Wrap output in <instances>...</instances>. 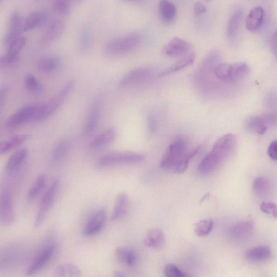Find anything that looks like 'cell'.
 I'll list each match as a JSON object with an SVG mask.
<instances>
[{"instance_id":"7a4b0ae2","label":"cell","mask_w":277,"mask_h":277,"mask_svg":"<svg viewBox=\"0 0 277 277\" xmlns=\"http://www.w3.org/2000/svg\"><path fill=\"white\" fill-rule=\"evenodd\" d=\"M187 152L186 141L181 138L175 140L167 148L161 160L160 167L175 173Z\"/></svg>"},{"instance_id":"603a6c76","label":"cell","mask_w":277,"mask_h":277,"mask_svg":"<svg viewBox=\"0 0 277 277\" xmlns=\"http://www.w3.org/2000/svg\"><path fill=\"white\" fill-rule=\"evenodd\" d=\"M47 18L48 16L46 13L43 11L32 12L26 17L23 25L22 31H28L42 26L47 22Z\"/></svg>"},{"instance_id":"681fc988","label":"cell","mask_w":277,"mask_h":277,"mask_svg":"<svg viewBox=\"0 0 277 277\" xmlns=\"http://www.w3.org/2000/svg\"><path fill=\"white\" fill-rule=\"evenodd\" d=\"M8 92L9 87L8 86L5 85L2 86L1 91H0V104L1 105L3 104L7 95H8Z\"/></svg>"},{"instance_id":"7bdbcfd3","label":"cell","mask_w":277,"mask_h":277,"mask_svg":"<svg viewBox=\"0 0 277 277\" xmlns=\"http://www.w3.org/2000/svg\"><path fill=\"white\" fill-rule=\"evenodd\" d=\"M261 211L277 218V205L271 202H264L260 205Z\"/></svg>"},{"instance_id":"d4e9b609","label":"cell","mask_w":277,"mask_h":277,"mask_svg":"<svg viewBox=\"0 0 277 277\" xmlns=\"http://www.w3.org/2000/svg\"><path fill=\"white\" fill-rule=\"evenodd\" d=\"M195 59V55L194 53L189 54V55L178 60L177 62L174 63L170 67H167L164 71H161L159 74V77H164L185 69L186 67L190 66L194 63Z\"/></svg>"},{"instance_id":"ee69618b","label":"cell","mask_w":277,"mask_h":277,"mask_svg":"<svg viewBox=\"0 0 277 277\" xmlns=\"http://www.w3.org/2000/svg\"><path fill=\"white\" fill-rule=\"evenodd\" d=\"M67 277H81L82 276V273H81L79 268L72 264V263H66L65 264Z\"/></svg>"},{"instance_id":"bcb514c9","label":"cell","mask_w":277,"mask_h":277,"mask_svg":"<svg viewBox=\"0 0 277 277\" xmlns=\"http://www.w3.org/2000/svg\"><path fill=\"white\" fill-rule=\"evenodd\" d=\"M268 153L270 158L274 161H277V141H274L270 144Z\"/></svg>"},{"instance_id":"f35d334b","label":"cell","mask_w":277,"mask_h":277,"mask_svg":"<svg viewBox=\"0 0 277 277\" xmlns=\"http://www.w3.org/2000/svg\"><path fill=\"white\" fill-rule=\"evenodd\" d=\"M92 31L90 27L85 26L81 31L79 37V48L80 51L86 52L91 45Z\"/></svg>"},{"instance_id":"d6986e66","label":"cell","mask_w":277,"mask_h":277,"mask_svg":"<svg viewBox=\"0 0 277 277\" xmlns=\"http://www.w3.org/2000/svg\"><path fill=\"white\" fill-rule=\"evenodd\" d=\"M116 138V130L113 127L107 128L92 139L90 142L89 147L92 149H98V148L111 144Z\"/></svg>"},{"instance_id":"d590c367","label":"cell","mask_w":277,"mask_h":277,"mask_svg":"<svg viewBox=\"0 0 277 277\" xmlns=\"http://www.w3.org/2000/svg\"><path fill=\"white\" fill-rule=\"evenodd\" d=\"M253 189L254 193L259 197L264 198L271 193V186L267 179L259 177L254 180Z\"/></svg>"},{"instance_id":"f1b7e54d","label":"cell","mask_w":277,"mask_h":277,"mask_svg":"<svg viewBox=\"0 0 277 277\" xmlns=\"http://www.w3.org/2000/svg\"><path fill=\"white\" fill-rule=\"evenodd\" d=\"M165 235L160 229H151L145 236L144 244L148 248H157L164 244Z\"/></svg>"},{"instance_id":"8d00e7d4","label":"cell","mask_w":277,"mask_h":277,"mask_svg":"<svg viewBox=\"0 0 277 277\" xmlns=\"http://www.w3.org/2000/svg\"><path fill=\"white\" fill-rule=\"evenodd\" d=\"M24 84L27 90L33 94L40 95L45 91L44 86L38 82L32 74L30 73L26 75L24 78Z\"/></svg>"},{"instance_id":"9a60e30c","label":"cell","mask_w":277,"mask_h":277,"mask_svg":"<svg viewBox=\"0 0 277 277\" xmlns=\"http://www.w3.org/2000/svg\"><path fill=\"white\" fill-rule=\"evenodd\" d=\"M56 246L51 245L47 247L44 250L35 261L32 263V265L27 270L26 275L28 276H31L35 275L39 272L40 270L47 264L52 258L54 254H55Z\"/></svg>"},{"instance_id":"4dcf8cb0","label":"cell","mask_w":277,"mask_h":277,"mask_svg":"<svg viewBox=\"0 0 277 277\" xmlns=\"http://www.w3.org/2000/svg\"><path fill=\"white\" fill-rule=\"evenodd\" d=\"M221 163V161L210 152L201 161L198 170L202 174H209L217 170Z\"/></svg>"},{"instance_id":"f5cc1de1","label":"cell","mask_w":277,"mask_h":277,"mask_svg":"<svg viewBox=\"0 0 277 277\" xmlns=\"http://www.w3.org/2000/svg\"><path fill=\"white\" fill-rule=\"evenodd\" d=\"M208 197H209V194L207 193L205 194L203 197H202L201 200V202H204V201H205L207 198H208Z\"/></svg>"},{"instance_id":"9c48e42d","label":"cell","mask_w":277,"mask_h":277,"mask_svg":"<svg viewBox=\"0 0 277 277\" xmlns=\"http://www.w3.org/2000/svg\"><path fill=\"white\" fill-rule=\"evenodd\" d=\"M153 76V72L151 69L139 67L125 74L120 80L119 86L123 89L138 87L149 82Z\"/></svg>"},{"instance_id":"7402d4cb","label":"cell","mask_w":277,"mask_h":277,"mask_svg":"<svg viewBox=\"0 0 277 277\" xmlns=\"http://www.w3.org/2000/svg\"><path fill=\"white\" fill-rule=\"evenodd\" d=\"M128 207V198L124 192L120 193L116 198L111 216L112 221L123 218L126 215Z\"/></svg>"},{"instance_id":"8992f818","label":"cell","mask_w":277,"mask_h":277,"mask_svg":"<svg viewBox=\"0 0 277 277\" xmlns=\"http://www.w3.org/2000/svg\"><path fill=\"white\" fill-rule=\"evenodd\" d=\"M74 81L69 80L52 99L46 103L39 105L38 121H42L50 117L64 103L74 86Z\"/></svg>"},{"instance_id":"7c38bea8","label":"cell","mask_w":277,"mask_h":277,"mask_svg":"<svg viewBox=\"0 0 277 277\" xmlns=\"http://www.w3.org/2000/svg\"><path fill=\"white\" fill-rule=\"evenodd\" d=\"M107 212L104 209H100L94 212L88 219L84 228L83 234L90 236L99 233L106 224Z\"/></svg>"},{"instance_id":"74e56055","label":"cell","mask_w":277,"mask_h":277,"mask_svg":"<svg viewBox=\"0 0 277 277\" xmlns=\"http://www.w3.org/2000/svg\"><path fill=\"white\" fill-rule=\"evenodd\" d=\"M214 224V221L212 219L200 220L194 226V233L199 237H205L212 232Z\"/></svg>"},{"instance_id":"ab89813d","label":"cell","mask_w":277,"mask_h":277,"mask_svg":"<svg viewBox=\"0 0 277 277\" xmlns=\"http://www.w3.org/2000/svg\"><path fill=\"white\" fill-rule=\"evenodd\" d=\"M199 150L200 147H198L194 150L187 152L183 160L182 161L181 163L175 173L177 174L184 173L187 170L190 161L197 154Z\"/></svg>"},{"instance_id":"5b68a950","label":"cell","mask_w":277,"mask_h":277,"mask_svg":"<svg viewBox=\"0 0 277 277\" xmlns=\"http://www.w3.org/2000/svg\"><path fill=\"white\" fill-rule=\"evenodd\" d=\"M140 42L141 37L138 34L131 33L110 40L106 46V50L111 55H124L136 50Z\"/></svg>"},{"instance_id":"f546056e","label":"cell","mask_w":277,"mask_h":277,"mask_svg":"<svg viewBox=\"0 0 277 277\" xmlns=\"http://www.w3.org/2000/svg\"><path fill=\"white\" fill-rule=\"evenodd\" d=\"M115 256L120 263L131 267L136 265L138 259L136 252L124 247L117 248L115 251Z\"/></svg>"},{"instance_id":"4316f807","label":"cell","mask_w":277,"mask_h":277,"mask_svg":"<svg viewBox=\"0 0 277 277\" xmlns=\"http://www.w3.org/2000/svg\"><path fill=\"white\" fill-rule=\"evenodd\" d=\"M272 255L271 249L268 246H262L248 250L245 256L246 259L252 262H263L269 259Z\"/></svg>"},{"instance_id":"277c9868","label":"cell","mask_w":277,"mask_h":277,"mask_svg":"<svg viewBox=\"0 0 277 277\" xmlns=\"http://www.w3.org/2000/svg\"><path fill=\"white\" fill-rule=\"evenodd\" d=\"M145 160L143 155L131 152H114L107 153L97 162L99 168L120 165H132L142 163Z\"/></svg>"},{"instance_id":"30bf717a","label":"cell","mask_w":277,"mask_h":277,"mask_svg":"<svg viewBox=\"0 0 277 277\" xmlns=\"http://www.w3.org/2000/svg\"><path fill=\"white\" fill-rule=\"evenodd\" d=\"M236 143H237V140L234 134H226L216 141L211 152L222 163L233 153L236 147Z\"/></svg>"},{"instance_id":"ac0fdd59","label":"cell","mask_w":277,"mask_h":277,"mask_svg":"<svg viewBox=\"0 0 277 277\" xmlns=\"http://www.w3.org/2000/svg\"><path fill=\"white\" fill-rule=\"evenodd\" d=\"M29 152L27 148H21L13 153L7 161L5 170L6 172L12 173L18 170L28 158Z\"/></svg>"},{"instance_id":"ba28073f","label":"cell","mask_w":277,"mask_h":277,"mask_svg":"<svg viewBox=\"0 0 277 277\" xmlns=\"http://www.w3.org/2000/svg\"><path fill=\"white\" fill-rule=\"evenodd\" d=\"M103 106L102 94L99 93L94 98L88 113L87 119L81 136L86 138L92 135L98 125Z\"/></svg>"},{"instance_id":"f6af8a7d","label":"cell","mask_w":277,"mask_h":277,"mask_svg":"<svg viewBox=\"0 0 277 277\" xmlns=\"http://www.w3.org/2000/svg\"><path fill=\"white\" fill-rule=\"evenodd\" d=\"M194 10L196 15L204 14L207 11V7L201 2H196L194 5Z\"/></svg>"},{"instance_id":"d6a6232c","label":"cell","mask_w":277,"mask_h":277,"mask_svg":"<svg viewBox=\"0 0 277 277\" xmlns=\"http://www.w3.org/2000/svg\"><path fill=\"white\" fill-rule=\"evenodd\" d=\"M46 177L45 174H40L36 179L30 187L27 195V199L31 201L36 199L44 190L46 185Z\"/></svg>"},{"instance_id":"8fae6325","label":"cell","mask_w":277,"mask_h":277,"mask_svg":"<svg viewBox=\"0 0 277 277\" xmlns=\"http://www.w3.org/2000/svg\"><path fill=\"white\" fill-rule=\"evenodd\" d=\"M15 220V209L12 195L8 190H4L0 196V222L2 224L9 226Z\"/></svg>"},{"instance_id":"e0dca14e","label":"cell","mask_w":277,"mask_h":277,"mask_svg":"<svg viewBox=\"0 0 277 277\" xmlns=\"http://www.w3.org/2000/svg\"><path fill=\"white\" fill-rule=\"evenodd\" d=\"M32 136L29 134H19L5 139L0 144V154L3 155L16 149L22 145L25 142L29 140Z\"/></svg>"},{"instance_id":"484cf974","label":"cell","mask_w":277,"mask_h":277,"mask_svg":"<svg viewBox=\"0 0 277 277\" xmlns=\"http://www.w3.org/2000/svg\"><path fill=\"white\" fill-rule=\"evenodd\" d=\"M160 16L163 21L166 24L173 23L177 14L176 6L168 0H163L159 6Z\"/></svg>"},{"instance_id":"4fadbf2b","label":"cell","mask_w":277,"mask_h":277,"mask_svg":"<svg viewBox=\"0 0 277 277\" xmlns=\"http://www.w3.org/2000/svg\"><path fill=\"white\" fill-rule=\"evenodd\" d=\"M23 30L21 13L17 10H13L10 14L8 29L4 38V44L8 47L13 41L19 37Z\"/></svg>"},{"instance_id":"b9f144b4","label":"cell","mask_w":277,"mask_h":277,"mask_svg":"<svg viewBox=\"0 0 277 277\" xmlns=\"http://www.w3.org/2000/svg\"><path fill=\"white\" fill-rule=\"evenodd\" d=\"M165 274L166 277H189L188 275L172 264L167 265L165 268Z\"/></svg>"},{"instance_id":"f907efd6","label":"cell","mask_w":277,"mask_h":277,"mask_svg":"<svg viewBox=\"0 0 277 277\" xmlns=\"http://www.w3.org/2000/svg\"><path fill=\"white\" fill-rule=\"evenodd\" d=\"M272 48L275 56L277 59V30L274 32L272 39Z\"/></svg>"},{"instance_id":"5bb4252c","label":"cell","mask_w":277,"mask_h":277,"mask_svg":"<svg viewBox=\"0 0 277 277\" xmlns=\"http://www.w3.org/2000/svg\"><path fill=\"white\" fill-rule=\"evenodd\" d=\"M191 44L186 40L174 37L163 48L165 55L170 57H178L185 55L191 49Z\"/></svg>"},{"instance_id":"44dd1931","label":"cell","mask_w":277,"mask_h":277,"mask_svg":"<svg viewBox=\"0 0 277 277\" xmlns=\"http://www.w3.org/2000/svg\"><path fill=\"white\" fill-rule=\"evenodd\" d=\"M244 17V12L241 9L236 10L229 18L227 26V35L229 39L234 40L238 37Z\"/></svg>"},{"instance_id":"e575fe53","label":"cell","mask_w":277,"mask_h":277,"mask_svg":"<svg viewBox=\"0 0 277 277\" xmlns=\"http://www.w3.org/2000/svg\"><path fill=\"white\" fill-rule=\"evenodd\" d=\"M246 126L250 131L259 134H264L268 128L264 117L259 116L249 118L247 121Z\"/></svg>"},{"instance_id":"3957f363","label":"cell","mask_w":277,"mask_h":277,"mask_svg":"<svg viewBox=\"0 0 277 277\" xmlns=\"http://www.w3.org/2000/svg\"><path fill=\"white\" fill-rule=\"evenodd\" d=\"M60 186V179L58 178L54 179L43 195L34 222V227L35 228H39L42 226L47 214L55 203L59 191Z\"/></svg>"},{"instance_id":"6da1fadb","label":"cell","mask_w":277,"mask_h":277,"mask_svg":"<svg viewBox=\"0 0 277 277\" xmlns=\"http://www.w3.org/2000/svg\"><path fill=\"white\" fill-rule=\"evenodd\" d=\"M249 70L248 65L245 63H219L215 66L213 73L215 78L220 82L234 83L245 78Z\"/></svg>"},{"instance_id":"83f0119b","label":"cell","mask_w":277,"mask_h":277,"mask_svg":"<svg viewBox=\"0 0 277 277\" xmlns=\"http://www.w3.org/2000/svg\"><path fill=\"white\" fill-rule=\"evenodd\" d=\"M252 223L249 221L241 222L234 225L229 229V235L236 239H245L251 235L253 231Z\"/></svg>"},{"instance_id":"836d02e7","label":"cell","mask_w":277,"mask_h":277,"mask_svg":"<svg viewBox=\"0 0 277 277\" xmlns=\"http://www.w3.org/2000/svg\"><path fill=\"white\" fill-rule=\"evenodd\" d=\"M60 63V58L50 56L40 59L37 63V69L42 72H50L58 69Z\"/></svg>"},{"instance_id":"7dc6e473","label":"cell","mask_w":277,"mask_h":277,"mask_svg":"<svg viewBox=\"0 0 277 277\" xmlns=\"http://www.w3.org/2000/svg\"><path fill=\"white\" fill-rule=\"evenodd\" d=\"M147 124L148 129H149L151 133H153L156 131L157 128V121L152 115L148 117Z\"/></svg>"},{"instance_id":"ffe728a7","label":"cell","mask_w":277,"mask_h":277,"mask_svg":"<svg viewBox=\"0 0 277 277\" xmlns=\"http://www.w3.org/2000/svg\"><path fill=\"white\" fill-rule=\"evenodd\" d=\"M265 19V11L260 6L256 7L250 11L246 19V28L250 31L259 29Z\"/></svg>"},{"instance_id":"60d3db41","label":"cell","mask_w":277,"mask_h":277,"mask_svg":"<svg viewBox=\"0 0 277 277\" xmlns=\"http://www.w3.org/2000/svg\"><path fill=\"white\" fill-rule=\"evenodd\" d=\"M53 6L55 11L62 15L68 14L71 10V3L67 0H56Z\"/></svg>"},{"instance_id":"cb8c5ba5","label":"cell","mask_w":277,"mask_h":277,"mask_svg":"<svg viewBox=\"0 0 277 277\" xmlns=\"http://www.w3.org/2000/svg\"><path fill=\"white\" fill-rule=\"evenodd\" d=\"M65 24L62 20L56 19L47 27L42 35V39L44 42H50L57 39L63 33Z\"/></svg>"},{"instance_id":"52a82bcc","label":"cell","mask_w":277,"mask_h":277,"mask_svg":"<svg viewBox=\"0 0 277 277\" xmlns=\"http://www.w3.org/2000/svg\"><path fill=\"white\" fill-rule=\"evenodd\" d=\"M39 105H28L13 113L5 121V126L9 130L30 121H37Z\"/></svg>"},{"instance_id":"c3c4849f","label":"cell","mask_w":277,"mask_h":277,"mask_svg":"<svg viewBox=\"0 0 277 277\" xmlns=\"http://www.w3.org/2000/svg\"><path fill=\"white\" fill-rule=\"evenodd\" d=\"M53 277H67L65 265H60L56 269Z\"/></svg>"},{"instance_id":"816d5d0a","label":"cell","mask_w":277,"mask_h":277,"mask_svg":"<svg viewBox=\"0 0 277 277\" xmlns=\"http://www.w3.org/2000/svg\"><path fill=\"white\" fill-rule=\"evenodd\" d=\"M114 277H125V275L123 272L120 271H115L113 274Z\"/></svg>"},{"instance_id":"1f68e13d","label":"cell","mask_w":277,"mask_h":277,"mask_svg":"<svg viewBox=\"0 0 277 277\" xmlns=\"http://www.w3.org/2000/svg\"><path fill=\"white\" fill-rule=\"evenodd\" d=\"M71 143L69 140H60L53 148L51 154V161L52 163H57L62 160L69 153Z\"/></svg>"},{"instance_id":"2e32d148","label":"cell","mask_w":277,"mask_h":277,"mask_svg":"<svg viewBox=\"0 0 277 277\" xmlns=\"http://www.w3.org/2000/svg\"><path fill=\"white\" fill-rule=\"evenodd\" d=\"M26 44L24 37L19 36L8 46L6 53L0 59V64L4 65L12 64L16 60L18 54L23 49Z\"/></svg>"}]
</instances>
